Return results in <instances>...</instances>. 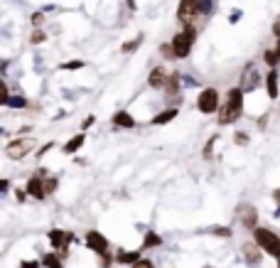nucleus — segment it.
<instances>
[{
    "instance_id": "nucleus-31",
    "label": "nucleus",
    "mask_w": 280,
    "mask_h": 268,
    "mask_svg": "<svg viewBox=\"0 0 280 268\" xmlns=\"http://www.w3.org/2000/svg\"><path fill=\"white\" fill-rule=\"evenodd\" d=\"M40 22H42V15H40V12H35V15H32V25H35V27H37V25H40Z\"/></svg>"
},
{
    "instance_id": "nucleus-2",
    "label": "nucleus",
    "mask_w": 280,
    "mask_h": 268,
    "mask_svg": "<svg viewBox=\"0 0 280 268\" xmlns=\"http://www.w3.org/2000/svg\"><path fill=\"white\" fill-rule=\"evenodd\" d=\"M194 37H197V30H194L192 25H185V30L177 32V35L172 37L170 47H172V52H175V59H185V57H189L192 45H194Z\"/></svg>"
},
{
    "instance_id": "nucleus-15",
    "label": "nucleus",
    "mask_w": 280,
    "mask_h": 268,
    "mask_svg": "<svg viewBox=\"0 0 280 268\" xmlns=\"http://www.w3.org/2000/svg\"><path fill=\"white\" fill-rule=\"evenodd\" d=\"M256 219H258L256 209H253L251 204H246V207L241 209V221H243L246 226H256Z\"/></svg>"
},
{
    "instance_id": "nucleus-11",
    "label": "nucleus",
    "mask_w": 280,
    "mask_h": 268,
    "mask_svg": "<svg viewBox=\"0 0 280 268\" xmlns=\"http://www.w3.org/2000/svg\"><path fill=\"white\" fill-rule=\"evenodd\" d=\"M113 126H116V128H133V126H136V118H133L128 111H118V113L113 116Z\"/></svg>"
},
{
    "instance_id": "nucleus-28",
    "label": "nucleus",
    "mask_w": 280,
    "mask_h": 268,
    "mask_svg": "<svg viewBox=\"0 0 280 268\" xmlns=\"http://www.w3.org/2000/svg\"><path fill=\"white\" fill-rule=\"evenodd\" d=\"M214 234L216 236H231V229H226V226L224 229H214Z\"/></svg>"
},
{
    "instance_id": "nucleus-6",
    "label": "nucleus",
    "mask_w": 280,
    "mask_h": 268,
    "mask_svg": "<svg viewBox=\"0 0 280 268\" xmlns=\"http://www.w3.org/2000/svg\"><path fill=\"white\" fill-rule=\"evenodd\" d=\"M35 145V140L32 138H22V140H12L10 145H7V155L10 158H22L30 148Z\"/></svg>"
},
{
    "instance_id": "nucleus-29",
    "label": "nucleus",
    "mask_w": 280,
    "mask_h": 268,
    "mask_svg": "<svg viewBox=\"0 0 280 268\" xmlns=\"http://www.w3.org/2000/svg\"><path fill=\"white\" fill-rule=\"evenodd\" d=\"M133 268H152V264H150V261H142V259H140V261H136V264H133Z\"/></svg>"
},
{
    "instance_id": "nucleus-7",
    "label": "nucleus",
    "mask_w": 280,
    "mask_h": 268,
    "mask_svg": "<svg viewBox=\"0 0 280 268\" xmlns=\"http://www.w3.org/2000/svg\"><path fill=\"white\" fill-rule=\"evenodd\" d=\"M86 246L93 249L96 254H106V251H108V241H106V236H101L98 231H89V234H86Z\"/></svg>"
},
{
    "instance_id": "nucleus-18",
    "label": "nucleus",
    "mask_w": 280,
    "mask_h": 268,
    "mask_svg": "<svg viewBox=\"0 0 280 268\" xmlns=\"http://www.w3.org/2000/svg\"><path fill=\"white\" fill-rule=\"evenodd\" d=\"M243 256H246L251 264H258V259H261V256H258V244H246V246H243Z\"/></svg>"
},
{
    "instance_id": "nucleus-33",
    "label": "nucleus",
    "mask_w": 280,
    "mask_h": 268,
    "mask_svg": "<svg viewBox=\"0 0 280 268\" xmlns=\"http://www.w3.org/2000/svg\"><path fill=\"white\" fill-rule=\"evenodd\" d=\"M248 138H246V133H236V143H246Z\"/></svg>"
},
{
    "instance_id": "nucleus-38",
    "label": "nucleus",
    "mask_w": 280,
    "mask_h": 268,
    "mask_svg": "<svg viewBox=\"0 0 280 268\" xmlns=\"http://www.w3.org/2000/svg\"><path fill=\"white\" fill-rule=\"evenodd\" d=\"M278 268H280V264H278Z\"/></svg>"
},
{
    "instance_id": "nucleus-14",
    "label": "nucleus",
    "mask_w": 280,
    "mask_h": 268,
    "mask_svg": "<svg viewBox=\"0 0 280 268\" xmlns=\"http://www.w3.org/2000/svg\"><path fill=\"white\" fill-rule=\"evenodd\" d=\"M180 91V74H170L167 81H165V94L167 96H177Z\"/></svg>"
},
{
    "instance_id": "nucleus-36",
    "label": "nucleus",
    "mask_w": 280,
    "mask_h": 268,
    "mask_svg": "<svg viewBox=\"0 0 280 268\" xmlns=\"http://www.w3.org/2000/svg\"><path fill=\"white\" fill-rule=\"evenodd\" d=\"M273 195H276V200L280 202V190H276V192H273Z\"/></svg>"
},
{
    "instance_id": "nucleus-13",
    "label": "nucleus",
    "mask_w": 280,
    "mask_h": 268,
    "mask_svg": "<svg viewBox=\"0 0 280 268\" xmlns=\"http://www.w3.org/2000/svg\"><path fill=\"white\" fill-rule=\"evenodd\" d=\"M84 140H86V135L84 133H79V135H74V138H69L67 140V145H64V155H74L81 145H84Z\"/></svg>"
},
{
    "instance_id": "nucleus-34",
    "label": "nucleus",
    "mask_w": 280,
    "mask_h": 268,
    "mask_svg": "<svg viewBox=\"0 0 280 268\" xmlns=\"http://www.w3.org/2000/svg\"><path fill=\"white\" fill-rule=\"evenodd\" d=\"M15 197H17V200L22 202L25 200V197H27V192H22V190H17V192H15Z\"/></svg>"
},
{
    "instance_id": "nucleus-17",
    "label": "nucleus",
    "mask_w": 280,
    "mask_h": 268,
    "mask_svg": "<svg viewBox=\"0 0 280 268\" xmlns=\"http://www.w3.org/2000/svg\"><path fill=\"white\" fill-rule=\"evenodd\" d=\"M116 261L118 264H136V261H140V254L138 251H121V254H116Z\"/></svg>"
},
{
    "instance_id": "nucleus-22",
    "label": "nucleus",
    "mask_w": 280,
    "mask_h": 268,
    "mask_svg": "<svg viewBox=\"0 0 280 268\" xmlns=\"http://www.w3.org/2000/svg\"><path fill=\"white\" fill-rule=\"evenodd\" d=\"M57 185H59L57 177H45V195H52L57 190Z\"/></svg>"
},
{
    "instance_id": "nucleus-1",
    "label": "nucleus",
    "mask_w": 280,
    "mask_h": 268,
    "mask_svg": "<svg viewBox=\"0 0 280 268\" xmlns=\"http://www.w3.org/2000/svg\"><path fill=\"white\" fill-rule=\"evenodd\" d=\"M241 108H243V89H231V91L226 94L224 106L219 108V123H221V126H229V123L238 121Z\"/></svg>"
},
{
    "instance_id": "nucleus-37",
    "label": "nucleus",
    "mask_w": 280,
    "mask_h": 268,
    "mask_svg": "<svg viewBox=\"0 0 280 268\" xmlns=\"http://www.w3.org/2000/svg\"><path fill=\"white\" fill-rule=\"evenodd\" d=\"M276 54H278V57H280V42H278V50H276Z\"/></svg>"
},
{
    "instance_id": "nucleus-5",
    "label": "nucleus",
    "mask_w": 280,
    "mask_h": 268,
    "mask_svg": "<svg viewBox=\"0 0 280 268\" xmlns=\"http://www.w3.org/2000/svg\"><path fill=\"white\" fill-rule=\"evenodd\" d=\"M194 15H199L197 10V0H180V7H177V20L189 25L194 20Z\"/></svg>"
},
{
    "instance_id": "nucleus-21",
    "label": "nucleus",
    "mask_w": 280,
    "mask_h": 268,
    "mask_svg": "<svg viewBox=\"0 0 280 268\" xmlns=\"http://www.w3.org/2000/svg\"><path fill=\"white\" fill-rule=\"evenodd\" d=\"M42 264H45V266H47V268H64V266H62V261H59V259H57L54 254H47Z\"/></svg>"
},
{
    "instance_id": "nucleus-25",
    "label": "nucleus",
    "mask_w": 280,
    "mask_h": 268,
    "mask_svg": "<svg viewBox=\"0 0 280 268\" xmlns=\"http://www.w3.org/2000/svg\"><path fill=\"white\" fill-rule=\"evenodd\" d=\"M266 62H268L271 67H276V64H278V62H280V57H278V54H276V52H266Z\"/></svg>"
},
{
    "instance_id": "nucleus-12",
    "label": "nucleus",
    "mask_w": 280,
    "mask_h": 268,
    "mask_svg": "<svg viewBox=\"0 0 280 268\" xmlns=\"http://www.w3.org/2000/svg\"><path fill=\"white\" fill-rule=\"evenodd\" d=\"M266 89H268V96L271 99H278V71L271 69L266 74Z\"/></svg>"
},
{
    "instance_id": "nucleus-9",
    "label": "nucleus",
    "mask_w": 280,
    "mask_h": 268,
    "mask_svg": "<svg viewBox=\"0 0 280 268\" xmlns=\"http://www.w3.org/2000/svg\"><path fill=\"white\" fill-rule=\"evenodd\" d=\"M25 192H27L30 197H35V200H45V197H47V195H45V177H40V175L30 177Z\"/></svg>"
},
{
    "instance_id": "nucleus-3",
    "label": "nucleus",
    "mask_w": 280,
    "mask_h": 268,
    "mask_svg": "<svg viewBox=\"0 0 280 268\" xmlns=\"http://www.w3.org/2000/svg\"><path fill=\"white\" fill-rule=\"evenodd\" d=\"M253 239H256L258 249H263L266 254L278 256L280 259V239L271 231V229H253Z\"/></svg>"
},
{
    "instance_id": "nucleus-16",
    "label": "nucleus",
    "mask_w": 280,
    "mask_h": 268,
    "mask_svg": "<svg viewBox=\"0 0 280 268\" xmlns=\"http://www.w3.org/2000/svg\"><path fill=\"white\" fill-rule=\"evenodd\" d=\"M177 116V108H167V111H162L160 116H155L152 118V126H162V123H170L172 118Z\"/></svg>"
},
{
    "instance_id": "nucleus-8",
    "label": "nucleus",
    "mask_w": 280,
    "mask_h": 268,
    "mask_svg": "<svg viewBox=\"0 0 280 268\" xmlns=\"http://www.w3.org/2000/svg\"><path fill=\"white\" fill-rule=\"evenodd\" d=\"M49 241H52V246H54V249H62V251H67V246H69L71 241H74V236H71L69 231L52 229V231H49Z\"/></svg>"
},
{
    "instance_id": "nucleus-26",
    "label": "nucleus",
    "mask_w": 280,
    "mask_h": 268,
    "mask_svg": "<svg viewBox=\"0 0 280 268\" xmlns=\"http://www.w3.org/2000/svg\"><path fill=\"white\" fill-rule=\"evenodd\" d=\"M30 40H32V45H40V42H45V32H40V30H35Z\"/></svg>"
},
{
    "instance_id": "nucleus-20",
    "label": "nucleus",
    "mask_w": 280,
    "mask_h": 268,
    "mask_svg": "<svg viewBox=\"0 0 280 268\" xmlns=\"http://www.w3.org/2000/svg\"><path fill=\"white\" fill-rule=\"evenodd\" d=\"M152 246H160V236H157V234H145L142 249H152Z\"/></svg>"
},
{
    "instance_id": "nucleus-35",
    "label": "nucleus",
    "mask_w": 280,
    "mask_h": 268,
    "mask_svg": "<svg viewBox=\"0 0 280 268\" xmlns=\"http://www.w3.org/2000/svg\"><path fill=\"white\" fill-rule=\"evenodd\" d=\"M273 32H276V35H278V37H280V20H278V22H276V25H273Z\"/></svg>"
},
{
    "instance_id": "nucleus-24",
    "label": "nucleus",
    "mask_w": 280,
    "mask_h": 268,
    "mask_svg": "<svg viewBox=\"0 0 280 268\" xmlns=\"http://www.w3.org/2000/svg\"><path fill=\"white\" fill-rule=\"evenodd\" d=\"M197 10H199V12H209L211 0H197Z\"/></svg>"
},
{
    "instance_id": "nucleus-30",
    "label": "nucleus",
    "mask_w": 280,
    "mask_h": 268,
    "mask_svg": "<svg viewBox=\"0 0 280 268\" xmlns=\"http://www.w3.org/2000/svg\"><path fill=\"white\" fill-rule=\"evenodd\" d=\"M20 268H40V261H25Z\"/></svg>"
},
{
    "instance_id": "nucleus-4",
    "label": "nucleus",
    "mask_w": 280,
    "mask_h": 268,
    "mask_svg": "<svg viewBox=\"0 0 280 268\" xmlns=\"http://www.w3.org/2000/svg\"><path fill=\"white\" fill-rule=\"evenodd\" d=\"M197 108H199L202 113H214V111H219V91H216V89H204V91L199 94V99H197Z\"/></svg>"
},
{
    "instance_id": "nucleus-19",
    "label": "nucleus",
    "mask_w": 280,
    "mask_h": 268,
    "mask_svg": "<svg viewBox=\"0 0 280 268\" xmlns=\"http://www.w3.org/2000/svg\"><path fill=\"white\" fill-rule=\"evenodd\" d=\"M7 106H10V108H25V106H27V99H25V96H10V99H7Z\"/></svg>"
},
{
    "instance_id": "nucleus-27",
    "label": "nucleus",
    "mask_w": 280,
    "mask_h": 268,
    "mask_svg": "<svg viewBox=\"0 0 280 268\" xmlns=\"http://www.w3.org/2000/svg\"><path fill=\"white\" fill-rule=\"evenodd\" d=\"M84 67V62H67V64H62V69H81Z\"/></svg>"
},
{
    "instance_id": "nucleus-32",
    "label": "nucleus",
    "mask_w": 280,
    "mask_h": 268,
    "mask_svg": "<svg viewBox=\"0 0 280 268\" xmlns=\"http://www.w3.org/2000/svg\"><path fill=\"white\" fill-rule=\"evenodd\" d=\"M7 187H10V185H7V180H2V177H0V195H2Z\"/></svg>"
},
{
    "instance_id": "nucleus-23",
    "label": "nucleus",
    "mask_w": 280,
    "mask_h": 268,
    "mask_svg": "<svg viewBox=\"0 0 280 268\" xmlns=\"http://www.w3.org/2000/svg\"><path fill=\"white\" fill-rule=\"evenodd\" d=\"M7 99H10V91H7V86L0 81V106H7Z\"/></svg>"
},
{
    "instance_id": "nucleus-10",
    "label": "nucleus",
    "mask_w": 280,
    "mask_h": 268,
    "mask_svg": "<svg viewBox=\"0 0 280 268\" xmlns=\"http://www.w3.org/2000/svg\"><path fill=\"white\" fill-rule=\"evenodd\" d=\"M167 76H170V74H165V69L162 67H155L152 71H150V76H147V84H150L152 89H165Z\"/></svg>"
}]
</instances>
